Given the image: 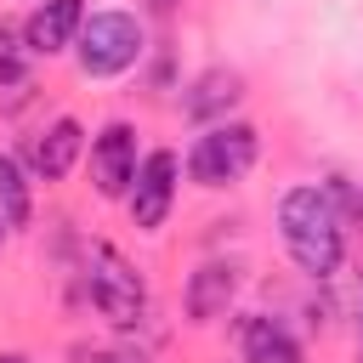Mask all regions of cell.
<instances>
[{"instance_id":"obj_1","label":"cell","mask_w":363,"mask_h":363,"mask_svg":"<svg viewBox=\"0 0 363 363\" xmlns=\"http://www.w3.org/2000/svg\"><path fill=\"white\" fill-rule=\"evenodd\" d=\"M278 227H284V250L295 255L301 272L329 278L340 267L346 238H340V216H335V204H329L323 187H289L278 199Z\"/></svg>"},{"instance_id":"obj_2","label":"cell","mask_w":363,"mask_h":363,"mask_svg":"<svg viewBox=\"0 0 363 363\" xmlns=\"http://www.w3.org/2000/svg\"><path fill=\"white\" fill-rule=\"evenodd\" d=\"M85 284H91V301H96V312H102L108 323L130 329V323L147 318V284L136 278V267H130L113 244H91V255H85Z\"/></svg>"},{"instance_id":"obj_3","label":"cell","mask_w":363,"mask_h":363,"mask_svg":"<svg viewBox=\"0 0 363 363\" xmlns=\"http://www.w3.org/2000/svg\"><path fill=\"white\" fill-rule=\"evenodd\" d=\"M79 68L85 74H119L142 57V23L125 11H91L79 23Z\"/></svg>"},{"instance_id":"obj_4","label":"cell","mask_w":363,"mask_h":363,"mask_svg":"<svg viewBox=\"0 0 363 363\" xmlns=\"http://www.w3.org/2000/svg\"><path fill=\"white\" fill-rule=\"evenodd\" d=\"M255 164V130L250 125H210L199 142H193V153H187V170H193V182L199 187H227V182H238L244 170Z\"/></svg>"},{"instance_id":"obj_5","label":"cell","mask_w":363,"mask_h":363,"mask_svg":"<svg viewBox=\"0 0 363 363\" xmlns=\"http://www.w3.org/2000/svg\"><path fill=\"white\" fill-rule=\"evenodd\" d=\"M125 193H130V221H136L142 233H153V227L170 216V199H176V153H170V147L147 153Z\"/></svg>"},{"instance_id":"obj_6","label":"cell","mask_w":363,"mask_h":363,"mask_svg":"<svg viewBox=\"0 0 363 363\" xmlns=\"http://www.w3.org/2000/svg\"><path fill=\"white\" fill-rule=\"evenodd\" d=\"M91 176H96V193H102V199H119V193L130 187V176H136V130H130L125 119H113V125L96 136V147H91Z\"/></svg>"},{"instance_id":"obj_7","label":"cell","mask_w":363,"mask_h":363,"mask_svg":"<svg viewBox=\"0 0 363 363\" xmlns=\"http://www.w3.org/2000/svg\"><path fill=\"white\" fill-rule=\"evenodd\" d=\"M79 23H85V6L79 0H40L34 6V17H28V28H23V40H28V51H62L74 34H79Z\"/></svg>"},{"instance_id":"obj_8","label":"cell","mask_w":363,"mask_h":363,"mask_svg":"<svg viewBox=\"0 0 363 363\" xmlns=\"http://www.w3.org/2000/svg\"><path fill=\"white\" fill-rule=\"evenodd\" d=\"M79 147H85V130H79V119H57L51 130H40V142H34L28 164H34V176H45V182H62V176L74 170Z\"/></svg>"},{"instance_id":"obj_9","label":"cell","mask_w":363,"mask_h":363,"mask_svg":"<svg viewBox=\"0 0 363 363\" xmlns=\"http://www.w3.org/2000/svg\"><path fill=\"white\" fill-rule=\"evenodd\" d=\"M233 289H238V267L210 261V267H199V272H193V284H187V312H193L199 323H210L216 312H227Z\"/></svg>"},{"instance_id":"obj_10","label":"cell","mask_w":363,"mask_h":363,"mask_svg":"<svg viewBox=\"0 0 363 363\" xmlns=\"http://www.w3.org/2000/svg\"><path fill=\"white\" fill-rule=\"evenodd\" d=\"M244 96V79L233 74V68H210V74H199L193 79V91H187V119H216V113H227L233 102Z\"/></svg>"},{"instance_id":"obj_11","label":"cell","mask_w":363,"mask_h":363,"mask_svg":"<svg viewBox=\"0 0 363 363\" xmlns=\"http://www.w3.org/2000/svg\"><path fill=\"white\" fill-rule=\"evenodd\" d=\"M244 357L250 363H306L301 346L289 340V329L278 318H250L244 323Z\"/></svg>"},{"instance_id":"obj_12","label":"cell","mask_w":363,"mask_h":363,"mask_svg":"<svg viewBox=\"0 0 363 363\" xmlns=\"http://www.w3.org/2000/svg\"><path fill=\"white\" fill-rule=\"evenodd\" d=\"M28 182H23V164L11 153H0V221L6 227H28Z\"/></svg>"},{"instance_id":"obj_13","label":"cell","mask_w":363,"mask_h":363,"mask_svg":"<svg viewBox=\"0 0 363 363\" xmlns=\"http://www.w3.org/2000/svg\"><path fill=\"white\" fill-rule=\"evenodd\" d=\"M28 74V40H17V28L0 23V85H17Z\"/></svg>"},{"instance_id":"obj_14","label":"cell","mask_w":363,"mask_h":363,"mask_svg":"<svg viewBox=\"0 0 363 363\" xmlns=\"http://www.w3.org/2000/svg\"><path fill=\"white\" fill-rule=\"evenodd\" d=\"M323 193H329V204H335L340 227H346V221H352V227H363V193H357V187H352L346 176H335V182H329Z\"/></svg>"},{"instance_id":"obj_15","label":"cell","mask_w":363,"mask_h":363,"mask_svg":"<svg viewBox=\"0 0 363 363\" xmlns=\"http://www.w3.org/2000/svg\"><path fill=\"white\" fill-rule=\"evenodd\" d=\"M79 363H142L130 352H79Z\"/></svg>"},{"instance_id":"obj_16","label":"cell","mask_w":363,"mask_h":363,"mask_svg":"<svg viewBox=\"0 0 363 363\" xmlns=\"http://www.w3.org/2000/svg\"><path fill=\"white\" fill-rule=\"evenodd\" d=\"M0 363H28V357H17V352H0Z\"/></svg>"},{"instance_id":"obj_17","label":"cell","mask_w":363,"mask_h":363,"mask_svg":"<svg viewBox=\"0 0 363 363\" xmlns=\"http://www.w3.org/2000/svg\"><path fill=\"white\" fill-rule=\"evenodd\" d=\"M0 227H6V221H0Z\"/></svg>"}]
</instances>
